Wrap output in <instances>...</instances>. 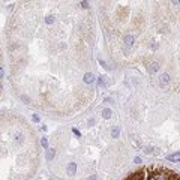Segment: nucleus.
Segmentation results:
<instances>
[{
    "label": "nucleus",
    "instance_id": "nucleus-5",
    "mask_svg": "<svg viewBox=\"0 0 180 180\" xmlns=\"http://www.w3.org/2000/svg\"><path fill=\"white\" fill-rule=\"evenodd\" d=\"M168 161H171V162H180V152H177V153H174V155H170L168 158H167Z\"/></svg>",
    "mask_w": 180,
    "mask_h": 180
},
{
    "label": "nucleus",
    "instance_id": "nucleus-6",
    "mask_svg": "<svg viewBox=\"0 0 180 180\" xmlns=\"http://www.w3.org/2000/svg\"><path fill=\"white\" fill-rule=\"evenodd\" d=\"M84 80H86V83H95V77H93V74L92 72H87L86 75H84Z\"/></svg>",
    "mask_w": 180,
    "mask_h": 180
},
{
    "label": "nucleus",
    "instance_id": "nucleus-11",
    "mask_svg": "<svg viewBox=\"0 0 180 180\" xmlns=\"http://www.w3.org/2000/svg\"><path fill=\"white\" fill-rule=\"evenodd\" d=\"M81 5H83V8H89V3H87V2H83Z\"/></svg>",
    "mask_w": 180,
    "mask_h": 180
},
{
    "label": "nucleus",
    "instance_id": "nucleus-9",
    "mask_svg": "<svg viewBox=\"0 0 180 180\" xmlns=\"http://www.w3.org/2000/svg\"><path fill=\"white\" fill-rule=\"evenodd\" d=\"M102 116H104L105 119H110V117H111V110H110V108L102 110Z\"/></svg>",
    "mask_w": 180,
    "mask_h": 180
},
{
    "label": "nucleus",
    "instance_id": "nucleus-3",
    "mask_svg": "<svg viewBox=\"0 0 180 180\" xmlns=\"http://www.w3.org/2000/svg\"><path fill=\"white\" fill-rule=\"evenodd\" d=\"M153 177H155V180H170V174H164L162 171L158 173V174H155Z\"/></svg>",
    "mask_w": 180,
    "mask_h": 180
},
{
    "label": "nucleus",
    "instance_id": "nucleus-2",
    "mask_svg": "<svg viewBox=\"0 0 180 180\" xmlns=\"http://www.w3.org/2000/svg\"><path fill=\"white\" fill-rule=\"evenodd\" d=\"M168 83H170V75H168V74L161 75V78H159V84H161V86H165V84H168Z\"/></svg>",
    "mask_w": 180,
    "mask_h": 180
},
{
    "label": "nucleus",
    "instance_id": "nucleus-4",
    "mask_svg": "<svg viewBox=\"0 0 180 180\" xmlns=\"http://www.w3.org/2000/svg\"><path fill=\"white\" fill-rule=\"evenodd\" d=\"M158 71H159V63L153 62L152 65L149 66V72H150V74H155V72H158Z\"/></svg>",
    "mask_w": 180,
    "mask_h": 180
},
{
    "label": "nucleus",
    "instance_id": "nucleus-15",
    "mask_svg": "<svg viewBox=\"0 0 180 180\" xmlns=\"http://www.w3.org/2000/svg\"><path fill=\"white\" fill-rule=\"evenodd\" d=\"M147 180H155V177H149Z\"/></svg>",
    "mask_w": 180,
    "mask_h": 180
},
{
    "label": "nucleus",
    "instance_id": "nucleus-10",
    "mask_svg": "<svg viewBox=\"0 0 180 180\" xmlns=\"http://www.w3.org/2000/svg\"><path fill=\"white\" fill-rule=\"evenodd\" d=\"M111 135H113V137H119V129H113Z\"/></svg>",
    "mask_w": 180,
    "mask_h": 180
},
{
    "label": "nucleus",
    "instance_id": "nucleus-14",
    "mask_svg": "<svg viewBox=\"0 0 180 180\" xmlns=\"http://www.w3.org/2000/svg\"><path fill=\"white\" fill-rule=\"evenodd\" d=\"M90 180H98V179H96V176H92V177H90Z\"/></svg>",
    "mask_w": 180,
    "mask_h": 180
},
{
    "label": "nucleus",
    "instance_id": "nucleus-1",
    "mask_svg": "<svg viewBox=\"0 0 180 180\" xmlns=\"http://www.w3.org/2000/svg\"><path fill=\"white\" fill-rule=\"evenodd\" d=\"M143 177H144L143 171H138V173H134V174H131V176L128 177L126 180H143Z\"/></svg>",
    "mask_w": 180,
    "mask_h": 180
},
{
    "label": "nucleus",
    "instance_id": "nucleus-13",
    "mask_svg": "<svg viewBox=\"0 0 180 180\" xmlns=\"http://www.w3.org/2000/svg\"><path fill=\"white\" fill-rule=\"evenodd\" d=\"M170 180H177V176H176V174H174V176H171V177H170Z\"/></svg>",
    "mask_w": 180,
    "mask_h": 180
},
{
    "label": "nucleus",
    "instance_id": "nucleus-7",
    "mask_svg": "<svg viewBox=\"0 0 180 180\" xmlns=\"http://www.w3.org/2000/svg\"><path fill=\"white\" fill-rule=\"evenodd\" d=\"M75 171H77V165H75L74 162H71V164L68 165V174L74 176V174H75Z\"/></svg>",
    "mask_w": 180,
    "mask_h": 180
},
{
    "label": "nucleus",
    "instance_id": "nucleus-12",
    "mask_svg": "<svg viewBox=\"0 0 180 180\" xmlns=\"http://www.w3.org/2000/svg\"><path fill=\"white\" fill-rule=\"evenodd\" d=\"M134 162H135V164H140V162H141V159H140V158H135V159H134Z\"/></svg>",
    "mask_w": 180,
    "mask_h": 180
},
{
    "label": "nucleus",
    "instance_id": "nucleus-8",
    "mask_svg": "<svg viewBox=\"0 0 180 180\" xmlns=\"http://www.w3.org/2000/svg\"><path fill=\"white\" fill-rule=\"evenodd\" d=\"M54 155H56L54 149H48V150H47V161H51V159L54 158Z\"/></svg>",
    "mask_w": 180,
    "mask_h": 180
}]
</instances>
